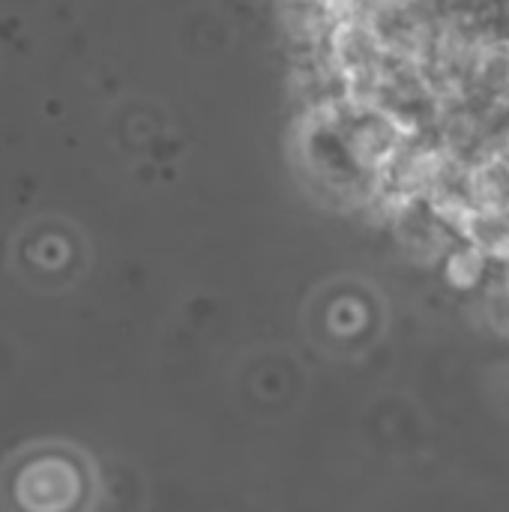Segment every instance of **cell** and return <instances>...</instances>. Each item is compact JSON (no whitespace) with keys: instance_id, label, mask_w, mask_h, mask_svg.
I'll return each mask as SVG.
<instances>
[{"instance_id":"obj_1","label":"cell","mask_w":509,"mask_h":512,"mask_svg":"<svg viewBox=\"0 0 509 512\" xmlns=\"http://www.w3.org/2000/svg\"><path fill=\"white\" fill-rule=\"evenodd\" d=\"M99 501V468L72 441L36 438L0 462V512H96Z\"/></svg>"}]
</instances>
